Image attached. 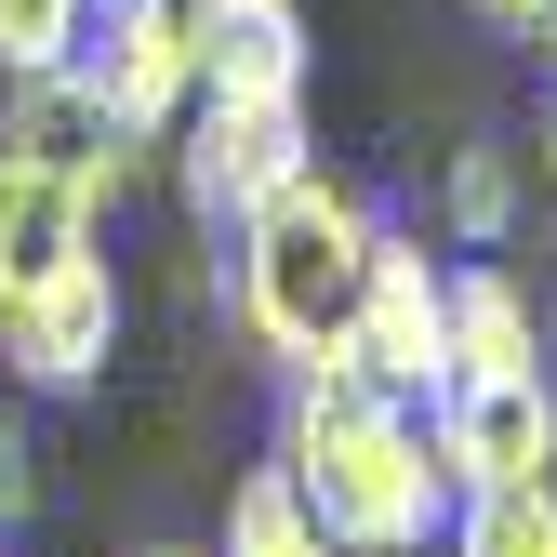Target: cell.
I'll return each mask as SVG.
<instances>
[{
	"mask_svg": "<svg viewBox=\"0 0 557 557\" xmlns=\"http://www.w3.org/2000/svg\"><path fill=\"white\" fill-rule=\"evenodd\" d=\"M120 359V265L81 252L66 278H40V293L0 306V372H14L27 398H66V385H94Z\"/></svg>",
	"mask_w": 557,
	"mask_h": 557,
	"instance_id": "obj_6",
	"label": "cell"
},
{
	"mask_svg": "<svg viewBox=\"0 0 557 557\" xmlns=\"http://www.w3.org/2000/svg\"><path fill=\"white\" fill-rule=\"evenodd\" d=\"M531 147H451V173H438V239L451 252H505L518 226H531Z\"/></svg>",
	"mask_w": 557,
	"mask_h": 557,
	"instance_id": "obj_11",
	"label": "cell"
},
{
	"mask_svg": "<svg viewBox=\"0 0 557 557\" xmlns=\"http://www.w3.org/2000/svg\"><path fill=\"white\" fill-rule=\"evenodd\" d=\"M213 557H345V544H332V531H319V505L293 492V465L265 451V465L239 478V492H226V531H213Z\"/></svg>",
	"mask_w": 557,
	"mask_h": 557,
	"instance_id": "obj_12",
	"label": "cell"
},
{
	"mask_svg": "<svg viewBox=\"0 0 557 557\" xmlns=\"http://www.w3.org/2000/svg\"><path fill=\"white\" fill-rule=\"evenodd\" d=\"M319 81V27L306 0H213L199 14V94H239V107H278Z\"/></svg>",
	"mask_w": 557,
	"mask_h": 557,
	"instance_id": "obj_8",
	"label": "cell"
},
{
	"mask_svg": "<svg viewBox=\"0 0 557 557\" xmlns=\"http://www.w3.org/2000/svg\"><path fill=\"white\" fill-rule=\"evenodd\" d=\"M27 518H40V425L0 398V544H14Z\"/></svg>",
	"mask_w": 557,
	"mask_h": 557,
	"instance_id": "obj_15",
	"label": "cell"
},
{
	"mask_svg": "<svg viewBox=\"0 0 557 557\" xmlns=\"http://www.w3.org/2000/svg\"><path fill=\"white\" fill-rule=\"evenodd\" d=\"M160 160H173V199H186V226H239V213H265L278 186H293L306 160H319V120H306V94H278V107H239V94H186V120L160 133Z\"/></svg>",
	"mask_w": 557,
	"mask_h": 557,
	"instance_id": "obj_3",
	"label": "cell"
},
{
	"mask_svg": "<svg viewBox=\"0 0 557 557\" xmlns=\"http://www.w3.org/2000/svg\"><path fill=\"white\" fill-rule=\"evenodd\" d=\"M372 239H385V213L345 173H293L265 199V213H239L226 226V306H239V332L265 345L278 372H306V359H345V332H359V293H372Z\"/></svg>",
	"mask_w": 557,
	"mask_h": 557,
	"instance_id": "obj_2",
	"label": "cell"
},
{
	"mask_svg": "<svg viewBox=\"0 0 557 557\" xmlns=\"http://www.w3.org/2000/svg\"><path fill=\"white\" fill-rule=\"evenodd\" d=\"M345 359L385 372L398 398H438V372H451V252H425L411 226H385V239H372V293H359Z\"/></svg>",
	"mask_w": 557,
	"mask_h": 557,
	"instance_id": "obj_5",
	"label": "cell"
},
{
	"mask_svg": "<svg viewBox=\"0 0 557 557\" xmlns=\"http://www.w3.org/2000/svg\"><path fill=\"white\" fill-rule=\"evenodd\" d=\"M531 40H544V107H557V14H544V27H531Z\"/></svg>",
	"mask_w": 557,
	"mask_h": 557,
	"instance_id": "obj_17",
	"label": "cell"
},
{
	"mask_svg": "<svg viewBox=\"0 0 557 557\" xmlns=\"http://www.w3.org/2000/svg\"><path fill=\"white\" fill-rule=\"evenodd\" d=\"M81 14H94V0H0V81L66 66V53H81Z\"/></svg>",
	"mask_w": 557,
	"mask_h": 557,
	"instance_id": "obj_14",
	"label": "cell"
},
{
	"mask_svg": "<svg viewBox=\"0 0 557 557\" xmlns=\"http://www.w3.org/2000/svg\"><path fill=\"white\" fill-rule=\"evenodd\" d=\"M81 252H107V199L53 186V173H27V160H0V306L40 293V278H66Z\"/></svg>",
	"mask_w": 557,
	"mask_h": 557,
	"instance_id": "obj_9",
	"label": "cell"
},
{
	"mask_svg": "<svg viewBox=\"0 0 557 557\" xmlns=\"http://www.w3.org/2000/svg\"><path fill=\"white\" fill-rule=\"evenodd\" d=\"M478 14H492V27H544L557 0H478Z\"/></svg>",
	"mask_w": 557,
	"mask_h": 557,
	"instance_id": "obj_16",
	"label": "cell"
},
{
	"mask_svg": "<svg viewBox=\"0 0 557 557\" xmlns=\"http://www.w3.org/2000/svg\"><path fill=\"white\" fill-rule=\"evenodd\" d=\"M438 557H557V478H518V492H451Z\"/></svg>",
	"mask_w": 557,
	"mask_h": 557,
	"instance_id": "obj_13",
	"label": "cell"
},
{
	"mask_svg": "<svg viewBox=\"0 0 557 557\" xmlns=\"http://www.w3.org/2000/svg\"><path fill=\"white\" fill-rule=\"evenodd\" d=\"M531 359H544V306L518 293V265L505 252H451V372H531Z\"/></svg>",
	"mask_w": 557,
	"mask_h": 557,
	"instance_id": "obj_10",
	"label": "cell"
},
{
	"mask_svg": "<svg viewBox=\"0 0 557 557\" xmlns=\"http://www.w3.org/2000/svg\"><path fill=\"white\" fill-rule=\"evenodd\" d=\"M544 359H557V293H544Z\"/></svg>",
	"mask_w": 557,
	"mask_h": 557,
	"instance_id": "obj_18",
	"label": "cell"
},
{
	"mask_svg": "<svg viewBox=\"0 0 557 557\" xmlns=\"http://www.w3.org/2000/svg\"><path fill=\"white\" fill-rule=\"evenodd\" d=\"M0 160H27V173L81 186V199H120L147 147L120 133V107L81 81V66H40V81H14V107H0Z\"/></svg>",
	"mask_w": 557,
	"mask_h": 557,
	"instance_id": "obj_7",
	"label": "cell"
},
{
	"mask_svg": "<svg viewBox=\"0 0 557 557\" xmlns=\"http://www.w3.org/2000/svg\"><path fill=\"white\" fill-rule=\"evenodd\" d=\"M278 465L293 492L319 505V531L345 557H425L451 531V451H438V411L398 398L359 359H306L278 385Z\"/></svg>",
	"mask_w": 557,
	"mask_h": 557,
	"instance_id": "obj_1",
	"label": "cell"
},
{
	"mask_svg": "<svg viewBox=\"0 0 557 557\" xmlns=\"http://www.w3.org/2000/svg\"><path fill=\"white\" fill-rule=\"evenodd\" d=\"M147 557H199V544H147Z\"/></svg>",
	"mask_w": 557,
	"mask_h": 557,
	"instance_id": "obj_19",
	"label": "cell"
},
{
	"mask_svg": "<svg viewBox=\"0 0 557 557\" xmlns=\"http://www.w3.org/2000/svg\"><path fill=\"white\" fill-rule=\"evenodd\" d=\"M425 411H438L451 492H518V478H557V359H531V372H451Z\"/></svg>",
	"mask_w": 557,
	"mask_h": 557,
	"instance_id": "obj_4",
	"label": "cell"
}]
</instances>
